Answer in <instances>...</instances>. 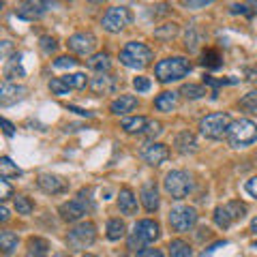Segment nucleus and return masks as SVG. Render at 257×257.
I'll list each match as a JSON object with an SVG mask.
<instances>
[{"label":"nucleus","mask_w":257,"mask_h":257,"mask_svg":"<svg viewBox=\"0 0 257 257\" xmlns=\"http://www.w3.org/2000/svg\"><path fill=\"white\" fill-rule=\"evenodd\" d=\"M174 146L178 152H182V155H189V152H195L197 148V142H195V135H193L191 131H182L174 138Z\"/></svg>","instance_id":"21"},{"label":"nucleus","mask_w":257,"mask_h":257,"mask_svg":"<svg viewBox=\"0 0 257 257\" xmlns=\"http://www.w3.org/2000/svg\"><path fill=\"white\" fill-rule=\"evenodd\" d=\"M54 257H69V255H64V253H58V255H54Z\"/></svg>","instance_id":"55"},{"label":"nucleus","mask_w":257,"mask_h":257,"mask_svg":"<svg viewBox=\"0 0 257 257\" xmlns=\"http://www.w3.org/2000/svg\"><path fill=\"white\" fill-rule=\"evenodd\" d=\"M180 92L187 96V99H202V96L206 94L204 86H197V84H184Z\"/></svg>","instance_id":"36"},{"label":"nucleus","mask_w":257,"mask_h":257,"mask_svg":"<svg viewBox=\"0 0 257 257\" xmlns=\"http://www.w3.org/2000/svg\"><path fill=\"white\" fill-rule=\"evenodd\" d=\"M133 88H135L138 92H146V90H150V79L144 77V75L135 77V79H133Z\"/></svg>","instance_id":"43"},{"label":"nucleus","mask_w":257,"mask_h":257,"mask_svg":"<svg viewBox=\"0 0 257 257\" xmlns=\"http://www.w3.org/2000/svg\"><path fill=\"white\" fill-rule=\"evenodd\" d=\"M176 105H178V92L165 90V92H161L157 99H155V107L159 111H172Z\"/></svg>","instance_id":"24"},{"label":"nucleus","mask_w":257,"mask_h":257,"mask_svg":"<svg viewBox=\"0 0 257 257\" xmlns=\"http://www.w3.org/2000/svg\"><path fill=\"white\" fill-rule=\"evenodd\" d=\"M161 133H163V124H161L159 120H148V126H146V131H144V135L150 140H155Z\"/></svg>","instance_id":"37"},{"label":"nucleus","mask_w":257,"mask_h":257,"mask_svg":"<svg viewBox=\"0 0 257 257\" xmlns=\"http://www.w3.org/2000/svg\"><path fill=\"white\" fill-rule=\"evenodd\" d=\"M176 35H178V24H165V26H161V28L155 30V37L163 39V41H167V39H174Z\"/></svg>","instance_id":"35"},{"label":"nucleus","mask_w":257,"mask_h":257,"mask_svg":"<svg viewBox=\"0 0 257 257\" xmlns=\"http://www.w3.org/2000/svg\"><path fill=\"white\" fill-rule=\"evenodd\" d=\"M135 107H138V96H133V94H120V99H116L109 105L111 114H116V116H122V114H126V111H133Z\"/></svg>","instance_id":"20"},{"label":"nucleus","mask_w":257,"mask_h":257,"mask_svg":"<svg viewBox=\"0 0 257 257\" xmlns=\"http://www.w3.org/2000/svg\"><path fill=\"white\" fill-rule=\"evenodd\" d=\"M184 47H187L189 52H195L197 50V43H199V35L195 32V28H189V32H187V39H184Z\"/></svg>","instance_id":"40"},{"label":"nucleus","mask_w":257,"mask_h":257,"mask_svg":"<svg viewBox=\"0 0 257 257\" xmlns=\"http://www.w3.org/2000/svg\"><path fill=\"white\" fill-rule=\"evenodd\" d=\"M204 82L212 88H219V86H229V84H238L236 77H223V79H214V77H206Z\"/></svg>","instance_id":"42"},{"label":"nucleus","mask_w":257,"mask_h":257,"mask_svg":"<svg viewBox=\"0 0 257 257\" xmlns=\"http://www.w3.org/2000/svg\"><path fill=\"white\" fill-rule=\"evenodd\" d=\"M246 214V204L240 202V199H234V202H227L225 206H216L214 208V223L219 225L221 229L231 227V223L240 221Z\"/></svg>","instance_id":"8"},{"label":"nucleus","mask_w":257,"mask_h":257,"mask_svg":"<svg viewBox=\"0 0 257 257\" xmlns=\"http://www.w3.org/2000/svg\"><path fill=\"white\" fill-rule=\"evenodd\" d=\"M39 45H41V50L45 54H52V52H56V47H58V43H56L54 37H41L39 39Z\"/></svg>","instance_id":"41"},{"label":"nucleus","mask_w":257,"mask_h":257,"mask_svg":"<svg viewBox=\"0 0 257 257\" xmlns=\"http://www.w3.org/2000/svg\"><path fill=\"white\" fill-rule=\"evenodd\" d=\"M238 105L242 107L246 114H255L257 116V90H251V92H246L242 99L238 101Z\"/></svg>","instance_id":"31"},{"label":"nucleus","mask_w":257,"mask_h":257,"mask_svg":"<svg viewBox=\"0 0 257 257\" xmlns=\"http://www.w3.org/2000/svg\"><path fill=\"white\" fill-rule=\"evenodd\" d=\"M202 64L208 69H219L221 67V54L216 52V50H206L204 56H202Z\"/></svg>","instance_id":"33"},{"label":"nucleus","mask_w":257,"mask_h":257,"mask_svg":"<svg viewBox=\"0 0 257 257\" xmlns=\"http://www.w3.org/2000/svg\"><path fill=\"white\" fill-rule=\"evenodd\" d=\"M94 240H96V227L90 221L77 223L67 234V244H69V248H73V251H84V248L90 246Z\"/></svg>","instance_id":"7"},{"label":"nucleus","mask_w":257,"mask_h":257,"mask_svg":"<svg viewBox=\"0 0 257 257\" xmlns=\"http://www.w3.org/2000/svg\"><path fill=\"white\" fill-rule=\"evenodd\" d=\"M18 77H24V67H22V54H13L11 60L5 64V82H13Z\"/></svg>","instance_id":"23"},{"label":"nucleus","mask_w":257,"mask_h":257,"mask_svg":"<svg viewBox=\"0 0 257 257\" xmlns=\"http://www.w3.org/2000/svg\"><path fill=\"white\" fill-rule=\"evenodd\" d=\"M163 187H165V191L170 193L174 199H182V197H187L189 193L193 191V180H191V176L187 172L174 170V172H170L165 176Z\"/></svg>","instance_id":"9"},{"label":"nucleus","mask_w":257,"mask_h":257,"mask_svg":"<svg viewBox=\"0 0 257 257\" xmlns=\"http://www.w3.org/2000/svg\"><path fill=\"white\" fill-rule=\"evenodd\" d=\"M50 90H52L54 94L62 96V94H69V90H71V88H69L67 84H64L60 77H56V79H52V82H50Z\"/></svg>","instance_id":"38"},{"label":"nucleus","mask_w":257,"mask_h":257,"mask_svg":"<svg viewBox=\"0 0 257 257\" xmlns=\"http://www.w3.org/2000/svg\"><path fill=\"white\" fill-rule=\"evenodd\" d=\"M227 138H229V144L234 148L251 146V144L257 140V124L248 118L234 120L229 126V131H227Z\"/></svg>","instance_id":"5"},{"label":"nucleus","mask_w":257,"mask_h":257,"mask_svg":"<svg viewBox=\"0 0 257 257\" xmlns=\"http://www.w3.org/2000/svg\"><path fill=\"white\" fill-rule=\"evenodd\" d=\"M170 225L176 231H189L195 227L197 223V212L195 208H189V206H176L170 210Z\"/></svg>","instance_id":"11"},{"label":"nucleus","mask_w":257,"mask_h":257,"mask_svg":"<svg viewBox=\"0 0 257 257\" xmlns=\"http://www.w3.org/2000/svg\"><path fill=\"white\" fill-rule=\"evenodd\" d=\"M231 126V118L225 111H216V114H208L206 118H202L199 122V131H202L204 138L208 140H221L223 135H227Z\"/></svg>","instance_id":"6"},{"label":"nucleus","mask_w":257,"mask_h":257,"mask_svg":"<svg viewBox=\"0 0 257 257\" xmlns=\"http://www.w3.org/2000/svg\"><path fill=\"white\" fill-rule=\"evenodd\" d=\"M251 231H253V234H257V216L251 221Z\"/></svg>","instance_id":"54"},{"label":"nucleus","mask_w":257,"mask_h":257,"mask_svg":"<svg viewBox=\"0 0 257 257\" xmlns=\"http://www.w3.org/2000/svg\"><path fill=\"white\" fill-rule=\"evenodd\" d=\"M124 236V223L120 219H109L107 221V238L109 240H120Z\"/></svg>","instance_id":"32"},{"label":"nucleus","mask_w":257,"mask_h":257,"mask_svg":"<svg viewBox=\"0 0 257 257\" xmlns=\"http://www.w3.org/2000/svg\"><path fill=\"white\" fill-rule=\"evenodd\" d=\"M9 50H11V41H5L3 43V56L7 58V54H9Z\"/></svg>","instance_id":"53"},{"label":"nucleus","mask_w":257,"mask_h":257,"mask_svg":"<svg viewBox=\"0 0 257 257\" xmlns=\"http://www.w3.org/2000/svg\"><path fill=\"white\" fill-rule=\"evenodd\" d=\"M140 155H142V159L146 161L148 165L157 167V165L165 163V161L170 159V148L163 146V144H148V146L142 148Z\"/></svg>","instance_id":"13"},{"label":"nucleus","mask_w":257,"mask_h":257,"mask_svg":"<svg viewBox=\"0 0 257 257\" xmlns=\"http://www.w3.org/2000/svg\"><path fill=\"white\" fill-rule=\"evenodd\" d=\"M251 248H255V251H257V242H253V244H251Z\"/></svg>","instance_id":"56"},{"label":"nucleus","mask_w":257,"mask_h":257,"mask_svg":"<svg viewBox=\"0 0 257 257\" xmlns=\"http://www.w3.org/2000/svg\"><path fill=\"white\" fill-rule=\"evenodd\" d=\"M47 7H50V3H22L18 9H15V15H18L20 20H26V22H35L39 18H43Z\"/></svg>","instance_id":"15"},{"label":"nucleus","mask_w":257,"mask_h":257,"mask_svg":"<svg viewBox=\"0 0 257 257\" xmlns=\"http://www.w3.org/2000/svg\"><path fill=\"white\" fill-rule=\"evenodd\" d=\"M94 208L92 199H90V189H82L77 193L75 199H69V202H64L58 212H60V219L67 221V223H75L79 221L82 216H86V212H90Z\"/></svg>","instance_id":"3"},{"label":"nucleus","mask_w":257,"mask_h":257,"mask_svg":"<svg viewBox=\"0 0 257 257\" xmlns=\"http://www.w3.org/2000/svg\"><path fill=\"white\" fill-rule=\"evenodd\" d=\"M246 79L248 82L257 84V69H246Z\"/></svg>","instance_id":"50"},{"label":"nucleus","mask_w":257,"mask_h":257,"mask_svg":"<svg viewBox=\"0 0 257 257\" xmlns=\"http://www.w3.org/2000/svg\"><path fill=\"white\" fill-rule=\"evenodd\" d=\"M167 248H170V257H191L193 255L189 242H184V240H180V238L172 240Z\"/></svg>","instance_id":"29"},{"label":"nucleus","mask_w":257,"mask_h":257,"mask_svg":"<svg viewBox=\"0 0 257 257\" xmlns=\"http://www.w3.org/2000/svg\"><path fill=\"white\" fill-rule=\"evenodd\" d=\"M47 253H50V244H47L45 238H39V236L28 238L26 257H47Z\"/></svg>","instance_id":"22"},{"label":"nucleus","mask_w":257,"mask_h":257,"mask_svg":"<svg viewBox=\"0 0 257 257\" xmlns=\"http://www.w3.org/2000/svg\"><path fill=\"white\" fill-rule=\"evenodd\" d=\"M84 257H96V255H90V253H86V255H84Z\"/></svg>","instance_id":"57"},{"label":"nucleus","mask_w":257,"mask_h":257,"mask_svg":"<svg viewBox=\"0 0 257 257\" xmlns=\"http://www.w3.org/2000/svg\"><path fill=\"white\" fill-rule=\"evenodd\" d=\"M0 248L5 255H11L18 248V234L13 231H0Z\"/></svg>","instance_id":"28"},{"label":"nucleus","mask_w":257,"mask_h":257,"mask_svg":"<svg viewBox=\"0 0 257 257\" xmlns=\"http://www.w3.org/2000/svg\"><path fill=\"white\" fill-rule=\"evenodd\" d=\"M118 208H120V212L126 214V216H133V214H138V197H135V193L131 189H122L120 191V195H118Z\"/></svg>","instance_id":"18"},{"label":"nucleus","mask_w":257,"mask_h":257,"mask_svg":"<svg viewBox=\"0 0 257 257\" xmlns=\"http://www.w3.org/2000/svg\"><path fill=\"white\" fill-rule=\"evenodd\" d=\"M191 71V62L187 58H182V56H172V58H165L157 62L155 67V75L159 82H178V79H182L184 75H189Z\"/></svg>","instance_id":"2"},{"label":"nucleus","mask_w":257,"mask_h":257,"mask_svg":"<svg viewBox=\"0 0 257 257\" xmlns=\"http://www.w3.org/2000/svg\"><path fill=\"white\" fill-rule=\"evenodd\" d=\"M77 64V60L73 56H60V58L54 60V69H73Z\"/></svg>","instance_id":"39"},{"label":"nucleus","mask_w":257,"mask_h":257,"mask_svg":"<svg viewBox=\"0 0 257 257\" xmlns=\"http://www.w3.org/2000/svg\"><path fill=\"white\" fill-rule=\"evenodd\" d=\"M69 109H71V111H77V114H79V116H88V118H90V116H92V111L79 109V107H73V105H69Z\"/></svg>","instance_id":"51"},{"label":"nucleus","mask_w":257,"mask_h":257,"mask_svg":"<svg viewBox=\"0 0 257 257\" xmlns=\"http://www.w3.org/2000/svg\"><path fill=\"white\" fill-rule=\"evenodd\" d=\"M135 257H163V253L159 248H142L140 253H135Z\"/></svg>","instance_id":"45"},{"label":"nucleus","mask_w":257,"mask_h":257,"mask_svg":"<svg viewBox=\"0 0 257 257\" xmlns=\"http://www.w3.org/2000/svg\"><path fill=\"white\" fill-rule=\"evenodd\" d=\"M142 195V202H144V208L148 212H155L159 210V191H157V184L155 182H146L140 191Z\"/></svg>","instance_id":"19"},{"label":"nucleus","mask_w":257,"mask_h":257,"mask_svg":"<svg viewBox=\"0 0 257 257\" xmlns=\"http://www.w3.org/2000/svg\"><path fill=\"white\" fill-rule=\"evenodd\" d=\"M69 50H73L75 54H90L96 47V37L92 32H77V35L69 37Z\"/></svg>","instance_id":"14"},{"label":"nucleus","mask_w":257,"mask_h":257,"mask_svg":"<svg viewBox=\"0 0 257 257\" xmlns=\"http://www.w3.org/2000/svg\"><path fill=\"white\" fill-rule=\"evenodd\" d=\"M0 176H3L5 180H11V178H18V176H22V170L13 163L9 157H3V159H0Z\"/></svg>","instance_id":"26"},{"label":"nucleus","mask_w":257,"mask_h":257,"mask_svg":"<svg viewBox=\"0 0 257 257\" xmlns=\"http://www.w3.org/2000/svg\"><path fill=\"white\" fill-rule=\"evenodd\" d=\"M88 86H90V90L94 94H109V92L116 90V77L109 75V73H99L96 77L90 79Z\"/></svg>","instance_id":"17"},{"label":"nucleus","mask_w":257,"mask_h":257,"mask_svg":"<svg viewBox=\"0 0 257 257\" xmlns=\"http://www.w3.org/2000/svg\"><path fill=\"white\" fill-rule=\"evenodd\" d=\"M150 60H152V50L142 41H128L122 47V52H120V62H122L126 69L140 71L144 67H148Z\"/></svg>","instance_id":"4"},{"label":"nucleus","mask_w":257,"mask_h":257,"mask_svg":"<svg viewBox=\"0 0 257 257\" xmlns=\"http://www.w3.org/2000/svg\"><path fill=\"white\" fill-rule=\"evenodd\" d=\"M15 210H18V214H30L32 210H35V204H32L30 197L18 195L15 197Z\"/></svg>","instance_id":"34"},{"label":"nucleus","mask_w":257,"mask_h":257,"mask_svg":"<svg viewBox=\"0 0 257 257\" xmlns=\"http://www.w3.org/2000/svg\"><path fill=\"white\" fill-rule=\"evenodd\" d=\"M11 193H13V189H11V184H9V180H0V199L3 202H7V199L11 197Z\"/></svg>","instance_id":"44"},{"label":"nucleus","mask_w":257,"mask_h":257,"mask_svg":"<svg viewBox=\"0 0 257 257\" xmlns=\"http://www.w3.org/2000/svg\"><path fill=\"white\" fill-rule=\"evenodd\" d=\"M60 79L71 88V90H82V88H86V84H88L84 73H69V75H64Z\"/></svg>","instance_id":"30"},{"label":"nucleus","mask_w":257,"mask_h":257,"mask_svg":"<svg viewBox=\"0 0 257 257\" xmlns=\"http://www.w3.org/2000/svg\"><path fill=\"white\" fill-rule=\"evenodd\" d=\"M159 234H161V229H159L157 221L142 219V221H138L133 225L131 234H128V238H126V246L131 248V251L140 253L142 248H146V244H150L152 240H157Z\"/></svg>","instance_id":"1"},{"label":"nucleus","mask_w":257,"mask_h":257,"mask_svg":"<svg viewBox=\"0 0 257 257\" xmlns=\"http://www.w3.org/2000/svg\"><path fill=\"white\" fill-rule=\"evenodd\" d=\"M187 9H202V7H208L210 5V0H197V3H193V0H187V3H182Z\"/></svg>","instance_id":"47"},{"label":"nucleus","mask_w":257,"mask_h":257,"mask_svg":"<svg viewBox=\"0 0 257 257\" xmlns=\"http://www.w3.org/2000/svg\"><path fill=\"white\" fill-rule=\"evenodd\" d=\"M3 128H5V135H7V138H13L15 128H13V124L9 122V120H3Z\"/></svg>","instance_id":"48"},{"label":"nucleus","mask_w":257,"mask_h":257,"mask_svg":"<svg viewBox=\"0 0 257 257\" xmlns=\"http://www.w3.org/2000/svg\"><path fill=\"white\" fill-rule=\"evenodd\" d=\"M0 221H3V223H7V221H9V210H7L5 206L0 208Z\"/></svg>","instance_id":"52"},{"label":"nucleus","mask_w":257,"mask_h":257,"mask_svg":"<svg viewBox=\"0 0 257 257\" xmlns=\"http://www.w3.org/2000/svg\"><path fill=\"white\" fill-rule=\"evenodd\" d=\"M131 20H133V15L126 7H111V9H107V13L103 15L101 26L107 32H120L131 24Z\"/></svg>","instance_id":"10"},{"label":"nucleus","mask_w":257,"mask_h":257,"mask_svg":"<svg viewBox=\"0 0 257 257\" xmlns=\"http://www.w3.org/2000/svg\"><path fill=\"white\" fill-rule=\"evenodd\" d=\"M26 94H28V88L26 86H18V84L5 82L3 88H0V105L9 107V105H13V103L26 99Z\"/></svg>","instance_id":"12"},{"label":"nucleus","mask_w":257,"mask_h":257,"mask_svg":"<svg viewBox=\"0 0 257 257\" xmlns=\"http://www.w3.org/2000/svg\"><path fill=\"white\" fill-rule=\"evenodd\" d=\"M37 184L41 187L45 193H52V195H58V193L67 191V180H62L60 176H54V174H41L37 178Z\"/></svg>","instance_id":"16"},{"label":"nucleus","mask_w":257,"mask_h":257,"mask_svg":"<svg viewBox=\"0 0 257 257\" xmlns=\"http://www.w3.org/2000/svg\"><path fill=\"white\" fill-rule=\"evenodd\" d=\"M88 67H90L92 71H96V73H107L109 67H111L109 56H107L105 52H101V54H92V56H90V60H88Z\"/></svg>","instance_id":"25"},{"label":"nucleus","mask_w":257,"mask_h":257,"mask_svg":"<svg viewBox=\"0 0 257 257\" xmlns=\"http://www.w3.org/2000/svg\"><path fill=\"white\" fill-rule=\"evenodd\" d=\"M248 9V5H231V13H246V15H251V11H246Z\"/></svg>","instance_id":"49"},{"label":"nucleus","mask_w":257,"mask_h":257,"mask_svg":"<svg viewBox=\"0 0 257 257\" xmlns=\"http://www.w3.org/2000/svg\"><path fill=\"white\" fill-rule=\"evenodd\" d=\"M244 189H246L248 195H253V197L257 199V176H255V178H251V180H246Z\"/></svg>","instance_id":"46"},{"label":"nucleus","mask_w":257,"mask_h":257,"mask_svg":"<svg viewBox=\"0 0 257 257\" xmlns=\"http://www.w3.org/2000/svg\"><path fill=\"white\" fill-rule=\"evenodd\" d=\"M148 126V120L144 116H135V118H124L122 120V128L126 133H144Z\"/></svg>","instance_id":"27"}]
</instances>
